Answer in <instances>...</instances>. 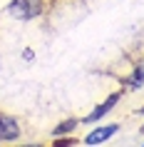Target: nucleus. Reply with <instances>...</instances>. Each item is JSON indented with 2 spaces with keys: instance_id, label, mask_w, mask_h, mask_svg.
Listing matches in <instances>:
<instances>
[{
  "instance_id": "f257e3e1",
  "label": "nucleus",
  "mask_w": 144,
  "mask_h": 147,
  "mask_svg": "<svg viewBox=\"0 0 144 147\" xmlns=\"http://www.w3.org/2000/svg\"><path fill=\"white\" fill-rule=\"evenodd\" d=\"M8 13L17 20H32L42 13V0H13L8 5Z\"/></svg>"
},
{
  "instance_id": "f03ea898",
  "label": "nucleus",
  "mask_w": 144,
  "mask_h": 147,
  "mask_svg": "<svg viewBox=\"0 0 144 147\" xmlns=\"http://www.w3.org/2000/svg\"><path fill=\"white\" fill-rule=\"evenodd\" d=\"M17 137H20V125H17V120L13 115L0 112V140L10 142V140H17Z\"/></svg>"
},
{
  "instance_id": "7ed1b4c3",
  "label": "nucleus",
  "mask_w": 144,
  "mask_h": 147,
  "mask_svg": "<svg viewBox=\"0 0 144 147\" xmlns=\"http://www.w3.org/2000/svg\"><path fill=\"white\" fill-rule=\"evenodd\" d=\"M119 97H122L119 92H112V95H109V97H107L104 102H102V105H97V107L92 110V112H90L87 117H84L82 122H97V120H102V117H104L107 112H109V110H114V105L119 102Z\"/></svg>"
},
{
  "instance_id": "20e7f679",
  "label": "nucleus",
  "mask_w": 144,
  "mask_h": 147,
  "mask_svg": "<svg viewBox=\"0 0 144 147\" xmlns=\"http://www.w3.org/2000/svg\"><path fill=\"white\" fill-rule=\"evenodd\" d=\"M117 130H119V125H104V127H97V130H92L90 135L84 137V145H99V142H107Z\"/></svg>"
},
{
  "instance_id": "39448f33",
  "label": "nucleus",
  "mask_w": 144,
  "mask_h": 147,
  "mask_svg": "<svg viewBox=\"0 0 144 147\" xmlns=\"http://www.w3.org/2000/svg\"><path fill=\"white\" fill-rule=\"evenodd\" d=\"M77 120H67V122H62V125H57V127H55L52 130V137H65V135H67V132H72L77 127Z\"/></svg>"
},
{
  "instance_id": "423d86ee",
  "label": "nucleus",
  "mask_w": 144,
  "mask_h": 147,
  "mask_svg": "<svg viewBox=\"0 0 144 147\" xmlns=\"http://www.w3.org/2000/svg\"><path fill=\"white\" fill-rule=\"evenodd\" d=\"M144 82V65H139V67H137V72H134V80H132V85H142Z\"/></svg>"
},
{
  "instance_id": "0eeeda50",
  "label": "nucleus",
  "mask_w": 144,
  "mask_h": 147,
  "mask_svg": "<svg viewBox=\"0 0 144 147\" xmlns=\"http://www.w3.org/2000/svg\"><path fill=\"white\" fill-rule=\"evenodd\" d=\"M75 140H65V137H55V145L52 147H72Z\"/></svg>"
},
{
  "instance_id": "6e6552de",
  "label": "nucleus",
  "mask_w": 144,
  "mask_h": 147,
  "mask_svg": "<svg viewBox=\"0 0 144 147\" xmlns=\"http://www.w3.org/2000/svg\"><path fill=\"white\" fill-rule=\"evenodd\" d=\"M23 147H42V145H23Z\"/></svg>"
}]
</instances>
